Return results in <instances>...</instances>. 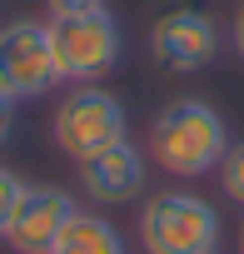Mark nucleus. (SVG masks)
I'll use <instances>...</instances> for the list:
<instances>
[{"label": "nucleus", "mask_w": 244, "mask_h": 254, "mask_svg": "<svg viewBox=\"0 0 244 254\" xmlns=\"http://www.w3.org/2000/svg\"><path fill=\"white\" fill-rule=\"evenodd\" d=\"M229 145L234 140H229L224 115L209 100H194V95L170 100L155 115V125H150V155L175 180H199V175L219 170V160H224Z\"/></svg>", "instance_id": "1"}, {"label": "nucleus", "mask_w": 244, "mask_h": 254, "mask_svg": "<svg viewBox=\"0 0 244 254\" xmlns=\"http://www.w3.org/2000/svg\"><path fill=\"white\" fill-rule=\"evenodd\" d=\"M140 244H145V254H214L219 209L204 194L160 190L140 204Z\"/></svg>", "instance_id": "2"}, {"label": "nucleus", "mask_w": 244, "mask_h": 254, "mask_svg": "<svg viewBox=\"0 0 244 254\" xmlns=\"http://www.w3.org/2000/svg\"><path fill=\"white\" fill-rule=\"evenodd\" d=\"M50 140L65 160L80 165L120 140H130V115L120 105V95H110L100 85H75L50 115Z\"/></svg>", "instance_id": "3"}, {"label": "nucleus", "mask_w": 244, "mask_h": 254, "mask_svg": "<svg viewBox=\"0 0 244 254\" xmlns=\"http://www.w3.org/2000/svg\"><path fill=\"white\" fill-rule=\"evenodd\" d=\"M50 40H55L60 80H70V85H95L125 55V35H120V20L110 15V5L50 20Z\"/></svg>", "instance_id": "4"}, {"label": "nucleus", "mask_w": 244, "mask_h": 254, "mask_svg": "<svg viewBox=\"0 0 244 254\" xmlns=\"http://www.w3.org/2000/svg\"><path fill=\"white\" fill-rule=\"evenodd\" d=\"M60 85V60L45 20L15 15L0 25V90L15 105L20 100H45Z\"/></svg>", "instance_id": "5"}, {"label": "nucleus", "mask_w": 244, "mask_h": 254, "mask_svg": "<svg viewBox=\"0 0 244 254\" xmlns=\"http://www.w3.org/2000/svg\"><path fill=\"white\" fill-rule=\"evenodd\" d=\"M150 55L170 75H194V70H204L219 55V25L204 10H194V5L165 10L150 25Z\"/></svg>", "instance_id": "6"}, {"label": "nucleus", "mask_w": 244, "mask_h": 254, "mask_svg": "<svg viewBox=\"0 0 244 254\" xmlns=\"http://www.w3.org/2000/svg\"><path fill=\"white\" fill-rule=\"evenodd\" d=\"M75 214H80V204H75L70 190H60V185H25V194H20V204H15V214H10V224H5L0 239H5L15 254H50Z\"/></svg>", "instance_id": "7"}, {"label": "nucleus", "mask_w": 244, "mask_h": 254, "mask_svg": "<svg viewBox=\"0 0 244 254\" xmlns=\"http://www.w3.org/2000/svg\"><path fill=\"white\" fill-rule=\"evenodd\" d=\"M80 190L95 204H125L145 190V150L135 140H120L90 160H80Z\"/></svg>", "instance_id": "8"}, {"label": "nucleus", "mask_w": 244, "mask_h": 254, "mask_svg": "<svg viewBox=\"0 0 244 254\" xmlns=\"http://www.w3.org/2000/svg\"><path fill=\"white\" fill-rule=\"evenodd\" d=\"M50 254H130V244H125V234H120L105 214L80 209V214L65 224V234L55 239Z\"/></svg>", "instance_id": "9"}, {"label": "nucleus", "mask_w": 244, "mask_h": 254, "mask_svg": "<svg viewBox=\"0 0 244 254\" xmlns=\"http://www.w3.org/2000/svg\"><path fill=\"white\" fill-rule=\"evenodd\" d=\"M214 175H219V190L244 209V140L224 150V160H219V170H214Z\"/></svg>", "instance_id": "10"}, {"label": "nucleus", "mask_w": 244, "mask_h": 254, "mask_svg": "<svg viewBox=\"0 0 244 254\" xmlns=\"http://www.w3.org/2000/svg\"><path fill=\"white\" fill-rule=\"evenodd\" d=\"M20 194H25V180H20L10 165H0V234H5V224H10V214H15Z\"/></svg>", "instance_id": "11"}, {"label": "nucleus", "mask_w": 244, "mask_h": 254, "mask_svg": "<svg viewBox=\"0 0 244 254\" xmlns=\"http://www.w3.org/2000/svg\"><path fill=\"white\" fill-rule=\"evenodd\" d=\"M50 5V20H60V15H85V10H100L105 0H45Z\"/></svg>", "instance_id": "12"}, {"label": "nucleus", "mask_w": 244, "mask_h": 254, "mask_svg": "<svg viewBox=\"0 0 244 254\" xmlns=\"http://www.w3.org/2000/svg\"><path fill=\"white\" fill-rule=\"evenodd\" d=\"M10 135H15V100L0 90V150L10 145Z\"/></svg>", "instance_id": "13"}, {"label": "nucleus", "mask_w": 244, "mask_h": 254, "mask_svg": "<svg viewBox=\"0 0 244 254\" xmlns=\"http://www.w3.org/2000/svg\"><path fill=\"white\" fill-rule=\"evenodd\" d=\"M229 40H234V55L244 60V5H239V15H234V25H229Z\"/></svg>", "instance_id": "14"}, {"label": "nucleus", "mask_w": 244, "mask_h": 254, "mask_svg": "<svg viewBox=\"0 0 244 254\" xmlns=\"http://www.w3.org/2000/svg\"><path fill=\"white\" fill-rule=\"evenodd\" d=\"M239 254H244V224H239Z\"/></svg>", "instance_id": "15"}, {"label": "nucleus", "mask_w": 244, "mask_h": 254, "mask_svg": "<svg viewBox=\"0 0 244 254\" xmlns=\"http://www.w3.org/2000/svg\"><path fill=\"white\" fill-rule=\"evenodd\" d=\"M214 254H219V249H214Z\"/></svg>", "instance_id": "16"}]
</instances>
